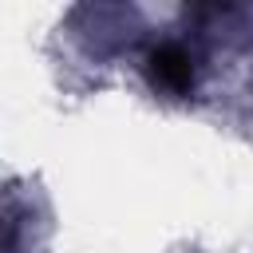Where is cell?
<instances>
[{
  "instance_id": "6da1fadb",
  "label": "cell",
  "mask_w": 253,
  "mask_h": 253,
  "mask_svg": "<svg viewBox=\"0 0 253 253\" xmlns=\"http://www.w3.org/2000/svg\"><path fill=\"white\" fill-rule=\"evenodd\" d=\"M146 79L162 95H190V87H194V55L182 43H158L146 55Z\"/></svg>"
}]
</instances>
